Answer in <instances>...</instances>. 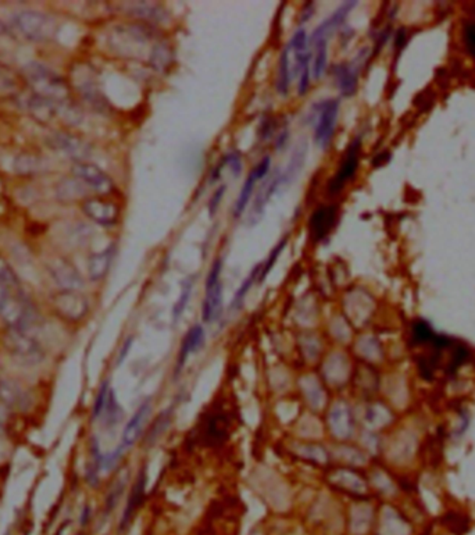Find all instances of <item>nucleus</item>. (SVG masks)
I'll return each instance as SVG.
<instances>
[{"label": "nucleus", "instance_id": "obj_1", "mask_svg": "<svg viewBox=\"0 0 475 535\" xmlns=\"http://www.w3.org/2000/svg\"><path fill=\"white\" fill-rule=\"evenodd\" d=\"M24 81L31 87L33 94L42 96L55 103H64L70 100V87L67 81L43 64L30 63L26 65Z\"/></svg>", "mask_w": 475, "mask_h": 535}, {"label": "nucleus", "instance_id": "obj_2", "mask_svg": "<svg viewBox=\"0 0 475 535\" xmlns=\"http://www.w3.org/2000/svg\"><path fill=\"white\" fill-rule=\"evenodd\" d=\"M0 317L10 330L28 331L36 321V310L21 291H7L0 301Z\"/></svg>", "mask_w": 475, "mask_h": 535}, {"label": "nucleus", "instance_id": "obj_3", "mask_svg": "<svg viewBox=\"0 0 475 535\" xmlns=\"http://www.w3.org/2000/svg\"><path fill=\"white\" fill-rule=\"evenodd\" d=\"M3 344L9 355L26 364H38L45 357V352L40 344L28 331L9 328L7 334L3 338Z\"/></svg>", "mask_w": 475, "mask_h": 535}, {"label": "nucleus", "instance_id": "obj_4", "mask_svg": "<svg viewBox=\"0 0 475 535\" xmlns=\"http://www.w3.org/2000/svg\"><path fill=\"white\" fill-rule=\"evenodd\" d=\"M14 26L30 40L43 42L49 40L56 33V21L39 11H21L14 17Z\"/></svg>", "mask_w": 475, "mask_h": 535}, {"label": "nucleus", "instance_id": "obj_5", "mask_svg": "<svg viewBox=\"0 0 475 535\" xmlns=\"http://www.w3.org/2000/svg\"><path fill=\"white\" fill-rule=\"evenodd\" d=\"M341 103L338 99H328L317 106V121L315 126V142L327 149L334 138L335 126L339 116Z\"/></svg>", "mask_w": 475, "mask_h": 535}, {"label": "nucleus", "instance_id": "obj_6", "mask_svg": "<svg viewBox=\"0 0 475 535\" xmlns=\"http://www.w3.org/2000/svg\"><path fill=\"white\" fill-rule=\"evenodd\" d=\"M222 261L219 259L213 263L212 270L206 280V296L202 305V318L206 323H212L219 318L222 310V286L220 281Z\"/></svg>", "mask_w": 475, "mask_h": 535}, {"label": "nucleus", "instance_id": "obj_7", "mask_svg": "<svg viewBox=\"0 0 475 535\" xmlns=\"http://www.w3.org/2000/svg\"><path fill=\"white\" fill-rule=\"evenodd\" d=\"M360 151H361V138H356L349 145L337 174L329 181V185H328L329 195L332 196L338 195L348 184V181L354 177L359 168V163H360Z\"/></svg>", "mask_w": 475, "mask_h": 535}, {"label": "nucleus", "instance_id": "obj_8", "mask_svg": "<svg viewBox=\"0 0 475 535\" xmlns=\"http://www.w3.org/2000/svg\"><path fill=\"white\" fill-rule=\"evenodd\" d=\"M53 310L64 320L78 321L88 312V301L78 291H60L52 298Z\"/></svg>", "mask_w": 475, "mask_h": 535}, {"label": "nucleus", "instance_id": "obj_9", "mask_svg": "<svg viewBox=\"0 0 475 535\" xmlns=\"http://www.w3.org/2000/svg\"><path fill=\"white\" fill-rule=\"evenodd\" d=\"M50 148L62 152L65 156L77 160V163L84 161L85 158L91 155V146L87 144L84 139L67 134L63 131H56L53 132L49 139H48Z\"/></svg>", "mask_w": 475, "mask_h": 535}, {"label": "nucleus", "instance_id": "obj_10", "mask_svg": "<svg viewBox=\"0 0 475 535\" xmlns=\"http://www.w3.org/2000/svg\"><path fill=\"white\" fill-rule=\"evenodd\" d=\"M72 173L77 178L85 183L89 188L95 189L100 195H109L114 190L113 180L102 168H99L92 163H75Z\"/></svg>", "mask_w": 475, "mask_h": 535}, {"label": "nucleus", "instance_id": "obj_11", "mask_svg": "<svg viewBox=\"0 0 475 535\" xmlns=\"http://www.w3.org/2000/svg\"><path fill=\"white\" fill-rule=\"evenodd\" d=\"M0 402L6 409L27 410L31 406V395L16 379H0Z\"/></svg>", "mask_w": 475, "mask_h": 535}, {"label": "nucleus", "instance_id": "obj_12", "mask_svg": "<svg viewBox=\"0 0 475 535\" xmlns=\"http://www.w3.org/2000/svg\"><path fill=\"white\" fill-rule=\"evenodd\" d=\"M82 210L91 220L103 227L116 225L120 217V209L116 203L99 198L87 199L82 203Z\"/></svg>", "mask_w": 475, "mask_h": 535}, {"label": "nucleus", "instance_id": "obj_13", "mask_svg": "<svg viewBox=\"0 0 475 535\" xmlns=\"http://www.w3.org/2000/svg\"><path fill=\"white\" fill-rule=\"evenodd\" d=\"M337 216L338 209L334 205L321 206L313 212L309 219V232L315 242H321L329 235V232L335 227Z\"/></svg>", "mask_w": 475, "mask_h": 535}, {"label": "nucleus", "instance_id": "obj_14", "mask_svg": "<svg viewBox=\"0 0 475 535\" xmlns=\"http://www.w3.org/2000/svg\"><path fill=\"white\" fill-rule=\"evenodd\" d=\"M49 271L52 279L62 288V291H78L84 285L78 270L72 266V263L62 257L55 259L49 264Z\"/></svg>", "mask_w": 475, "mask_h": 535}, {"label": "nucleus", "instance_id": "obj_15", "mask_svg": "<svg viewBox=\"0 0 475 535\" xmlns=\"http://www.w3.org/2000/svg\"><path fill=\"white\" fill-rule=\"evenodd\" d=\"M200 440L206 445H216L226 438L228 421L222 413L207 414L199 427Z\"/></svg>", "mask_w": 475, "mask_h": 535}, {"label": "nucleus", "instance_id": "obj_16", "mask_svg": "<svg viewBox=\"0 0 475 535\" xmlns=\"http://www.w3.org/2000/svg\"><path fill=\"white\" fill-rule=\"evenodd\" d=\"M356 4H357V1H346V3L341 4L329 18H327L325 21H322L317 27L313 32V35H312V38H310V43L313 45V43L320 42V40H328L329 35L345 23L349 13L351 11L353 7H356Z\"/></svg>", "mask_w": 475, "mask_h": 535}, {"label": "nucleus", "instance_id": "obj_17", "mask_svg": "<svg viewBox=\"0 0 475 535\" xmlns=\"http://www.w3.org/2000/svg\"><path fill=\"white\" fill-rule=\"evenodd\" d=\"M283 187V174L281 173H275L264 185L263 188L260 189L258 195L256 196L254 199L253 207H252V212H251V222L256 224L257 221L261 219L264 210H266V206L268 205L270 199L273 198V195L278 190V189ZM248 220V221H249Z\"/></svg>", "mask_w": 475, "mask_h": 535}, {"label": "nucleus", "instance_id": "obj_18", "mask_svg": "<svg viewBox=\"0 0 475 535\" xmlns=\"http://www.w3.org/2000/svg\"><path fill=\"white\" fill-rule=\"evenodd\" d=\"M149 411H151V401L148 399L139 406V409L135 411V414L131 417V420L128 421V424L124 428L121 445H120V448L123 450L131 448L136 442L138 437L142 433V428H143V424H145V420H146Z\"/></svg>", "mask_w": 475, "mask_h": 535}, {"label": "nucleus", "instance_id": "obj_19", "mask_svg": "<svg viewBox=\"0 0 475 535\" xmlns=\"http://www.w3.org/2000/svg\"><path fill=\"white\" fill-rule=\"evenodd\" d=\"M334 77L341 94L350 97L357 91L359 65L354 63H341L334 67Z\"/></svg>", "mask_w": 475, "mask_h": 535}, {"label": "nucleus", "instance_id": "obj_20", "mask_svg": "<svg viewBox=\"0 0 475 535\" xmlns=\"http://www.w3.org/2000/svg\"><path fill=\"white\" fill-rule=\"evenodd\" d=\"M204 340H206V334H204V330L200 325H195V327L190 328L188 334L185 335L184 341H182V345H181L180 353H178L177 373L182 370V367L185 366L190 355L197 352L200 347L204 345Z\"/></svg>", "mask_w": 475, "mask_h": 535}, {"label": "nucleus", "instance_id": "obj_21", "mask_svg": "<svg viewBox=\"0 0 475 535\" xmlns=\"http://www.w3.org/2000/svg\"><path fill=\"white\" fill-rule=\"evenodd\" d=\"M28 109L32 117L42 124L50 123L56 116H59V103H55L38 94H32L30 97Z\"/></svg>", "mask_w": 475, "mask_h": 535}, {"label": "nucleus", "instance_id": "obj_22", "mask_svg": "<svg viewBox=\"0 0 475 535\" xmlns=\"http://www.w3.org/2000/svg\"><path fill=\"white\" fill-rule=\"evenodd\" d=\"M114 253H116L114 245H110V247L106 248L104 251L95 253V254H92V256L89 257V261H88V273H89V279H91L92 281H100L102 279L106 277V274H107L109 270H110V266H111V261H113Z\"/></svg>", "mask_w": 475, "mask_h": 535}, {"label": "nucleus", "instance_id": "obj_23", "mask_svg": "<svg viewBox=\"0 0 475 535\" xmlns=\"http://www.w3.org/2000/svg\"><path fill=\"white\" fill-rule=\"evenodd\" d=\"M145 487H146V472L143 469L142 472H139V475H138V478H136V481L132 487V491L129 494L127 507H126L123 522H121V529H124L127 526L129 520L132 519V516L135 514L136 509L142 504L143 497H145Z\"/></svg>", "mask_w": 475, "mask_h": 535}, {"label": "nucleus", "instance_id": "obj_24", "mask_svg": "<svg viewBox=\"0 0 475 535\" xmlns=\"http://www.w3.org/2000/svg\"><path fill=\"white\" fill-rule=\"evenodd\" d=\"M295 59H296V71L295 74L299 75V84H297V91L299 94L303 96V94H307V90H309V85H310V60H312V53L307 50V52H302V53H295Z\"/></svg>", "mask_w": 475, "mask_h": 535}, {"label": "nucleus", "instance_id": "obj_25", "mask_svg": "<svg viewBox=\"0 0 475 535\" xmlns=\"http://www.w3.org/2000/svg\"><path fill=\"white\" fill-rule=\"evenodd\" d=\"M305 160H306V144L297 145V148L295 149V152L292 153V158L288 163L285 171L283 173V187L290 184L297 177V174L300 173L305 164Z\"/></svg>", "mask_w": 475, "mask_h": 535}, {"label": "nucleus", "instance_id": "obj_26", "mask_svg": "<svg viewBox=\"0 0 475 535\" xmlns=\"http://www.w3.org/2000/svg\"><path fill=\"white\" fill-rule=\"evenodd\" d=\"M23 88V80L7 65L0 64V94H16Z\"/></svg>", "mask_w": 475, "mask_h": 535}, {"label": "nucleus", "instance_id": "obj_27", "mask_svg": "<svg viewBox=\"0 0 475 535\" xmlns=\"http://www.w3.org/2000/svg\"><path fill=\"white\" fill-rule=\"evenodd\" d=\"M290 84V68H289V46H286L280 56L278 75H277V90L278 94L286 96Z\"/></svg>", "mask_w": 475, "mask_h": 535}, {"label": "nucleus", "instance_id": "obj_28", "mask_svg": "<svg viewBox=\"0 0 475 535\" xmlns=\"http://www.w3.org/2000/svg\"><path fill=\"white\" fill-rule=\"evenodd\" d=\"M256 183H257V177H256V174L252 171L251 175L246 178V181H245V184L242 187V190H241V193H239V196L236 199V203H235V207H234V216L235 217L242 216V213L248 207V205L251 202V198L253 195Z\"/></svg>", "mask_w": 475, "mask_h": 535}, {"label": "nucleus", "instance_id": "obj_29", "mask_svg": "<svg viewBox=\"0 0 475 535\" xmlns=\"http://www.w3.org/2000/svg\"><path fill=\"white\" fill-rule=\"evenodd\" d=\"M435 333L431 325L424 320H417L413 324L412 341L414 345H422L427 342H432L435 338Z\"/></svg>", "mask_w": 475, "mask_h": 535}, {"label": "nucleus", "instance_id": "obj_30", "mask_svg": "<svg viewBox=\"0 0 475 535\" xmlns=\"http://www.w3.org/2000/svg\"><path fill=\"white\" fill-rule=\"evenodd\" d=\"M0 285L9 291H21L17 274L3 256H0Z\"/></svg>", "mask_w": 475, "mask_h": 535}, {"label": "nucleus", "instance_id": "obj_31", "mask_svg": "<svg viewBox=\"0 0 475 535\" xmlns=\"http://www.w3.org/2000/svg\"><path fill=\"white\" fill-rule=\"evenodd\" d=\"M315 46V62H313V74L317 80L322 77L327 68L328 60V40H320L313 43Z\"/></svg>", "mask_w": 475, "mask_h": 535}, {"label": "nucleus", "instance_id": "obj_32", "mask_svg": "<svg viewBox=\"0 0 475 535\" xmlns=\"http://www.w3.org/2000/svg\"><path fill=\"white\" fill-rule=\"evenodd\" d=\"M260 271H261V264H258V266L254 267L253 270H252V273L249 274V277L244 281V283L241 285V288L236 291V293H235V296H234V299H232V303H231V308H232V309L236 310V309H239V308L242 306V303H244V301H245V296H246L248 292L251 291V288H252L254 281L258 280V277H260Z\"/></svg>", "mask_w": 475, "mask_h": 535}, {"label": "nucleus", "instance_id": "obj_33", "mask_svg": "<svg viewBox=\"0 0 475 535\" xmlns=\"http://www.w3.org/2000/svg\"><path fill=\"white\" fill-rule=\"evenodd\" d=\"M123 416V410L120 408V405L117 404V399H116V395L114 392L110 389V394H109V398H107V404L104 406V410L102 413L100 417H103L104 420V424L106 426H114L120 421Z\"/></svg>", "mask_w": 475, "mask_h": 535}, {"label": "nucleus", "instance_id": "obj_34", "mask_svg": "<svg viewBox=\"0 0 475 535\" xmlns=\"http://www.w3.org/2000/svg\"><path fill=\"white\" fill-rule=\"evenodd\" d=\"M81 184L75 180H64L58 185V196L63 202H71L78 199L84 192Z\"/></svg>", "mask_w": 475, "mask_h": 535}, {"label": "nucleus", "instance_id": "obj_35", "mask_svg": "<svg viewBox=\"0 0 475 535\" xmlns=\"http://www.w3.org/2000/svg\"><path fill=\"white\" fill-rule=\"evenodd\" d=\"M193 283H195V277H190L187 279L184 283H182V288H181V295L174 306V310H173V315H174V320L177 321L181 315L184 313L188 302H190V293H192V289H193Z\"/></svg>", "mask_w": 475, "mask_h": 535}, {"label": "nucleus", "instance_id": "obj_36", "mask_svg": "<svg viewBox=\"0 0 475 535\" xmlns=\"http://www.w3.org/2000/svg\"><path fill=\"white\" fill-rule=\"evenodd\" d=\"M14 168L18 174L28 175V174L36 173L40 168V164L38 158L32 155H20L14 161Z\"/></svg>", "mask_w": 475, "mask_h": 535}, {"label": "nucleus", "instance_id": "obj_37", "mask_svg": "<svg viewBox=\"0 0 475 535\" xmlns=\"http://www.w3.org/2000/svg\"><path fill=\"white\" fill-rule=\"evenodd\" d=\"M286 242H288V238L285 237L283 241L278 242V245L273 249V252L270 253V256H268V259L266 260V263L261 264V271H260V277H258V281H260V283H263V281L267 279L268 273L273 270L275 261L278 260V256H280L281 252L285 249Z\"/></svg>", "mask_w": 475, "mask_h": 535}, {"label": "nucleus", "instance_id": "obj_38", "mask_svg": "<svg viewBox=\"0 0 475 535\" xmlns=\"http://www.w3.org/2000/svg\"><path fill=\"white\" fill-rule=\"evenodd\" d=\"M469 356H470V352H469L467 347H463V345H457L456 349H454V352H453V356H452L450 362H449L447 373L449 374H454L462 367V364L469 359Z\"/></svg>", "mask_w": 475, "mask_h": 535}, {"label": "nucleus", "instance_id": "obj_39", "mask_svg": "<svg viewBox=\"0 0 475 535\" xmlns=\"http://www.w3.org/2000/svg\"><path fill=\"white\" fill-rule=\"evenodd\" d=\"M171 414H173V410L170 409L164 410L156 420V423L153 424L149 436H148V441L153 442L155 440H158V436L167 428V426L170 424V420H171Z\"/></svg>", "mask_w": 475, "mask_h": 535}, {"label": "nucleus", "instance_id": "obj_40", "mask_svg": "<svg viewBox=\"0 0 475 535\" xmlns=\"http://www.w3.org/2000/svg\"><path fill=\"white\" fill-rule=\"evenodd\" d=\"M109 394H110V387H109V381H104L97 392V396L95 399V405H94V418H99L104 410V406L107 404V398H109Z\"/></svg>", "mask_w": 475, "mask_h": 535}, {"label": "nucleus", "instance_id": "obj_41", "mask_svg": "<svg viewBox=\"0 0 475 535\" xmlns=\"http://www.w3.org/2000/svg\"><path fill=\"white\" fill-rule=\"evenodd\" d=\"M309 42L310 39L307 38V33L305 30H297L295 32L292 40H290V45L289 48L293 49V53H302V52H307L309 50Z\"/></svg>", "mask_w": 475, "mask_h": 535}, {"label": "nucleus", "instance_id": "obj_42", "mask_svg": "<svg viewBox=\"0 0 475 535\" xmlns=\"http://www.w3.org/2000/svg\"><path fill=\"white\" fill-rule=\"evenodd\" d=\"M222 167L226 166L229 168V171L232 173L234 177H239L241 173H242V167H244L242 158H241L239 153H228V155H225L224 158H222Z\"/></svg>", "mask_w": 475, "mask_h": 535}, {"label": "nucleus", "instance_id": "obj_43", "mask_svg": "<svg viewBox=\"0 0 475 535\" xmlns=\"http://www.w3.org/2000/svg\"><path fill=\"white\" fill-rule=\"evenodd\" d=\"M466 48L471 56H475V21H467L463 28Z\"/></svg>", "mask_w": 475, "mask_h": 535}, {"label": "nucleus", "instance_id": "obj_44", "mask_svg": "<svg viewBox=\"0 0 475 535\" xmlns=\"http://www.w3.org/2000/svg\"><path fill=\"white\" fill-rule=\"evenodd\" d=\"M225 185H222L220 188L216 189V192L213 193L210 202H209V213H210V217H214L217 210H219V206L222 203V198H224V193H225Z\"/></svg>", "mask_w": 475, "mask_h": 535}, {"label": "nucleus", "instance_id": "obj_45", "mask_svg": "<svg viewBox=\"0 0 475 535\" xmlns=\"http://www.w3.org/2000/svg\"><path fill=\"white\" fill-rule=\"evenodd\" d=\"M270 168H271V158H268V156H266L260 163H257V166L253 168V173L256 174V177H257V181L264 180L268 175Z\"/></svg>", "mask_w": 475, "mask_h": 535}, {"label": "nucleus", "instance_id": "obj_46", "mask_svg": "<svg viewBox=\"0 0 475 535\" xmlns=\"http://www.w3.org/2000/svg\"><path fill=\"white\" fill-rule=\"evenodd\" d=\"M408 43V31L405 28H400L396 32V38H395V50L396 52H400L405 49Z\"/></svg>", "mask_w": 475, "mask_h": 535}, {"label": "nucleus", "instance_id": "obj_47", "mask_svg": "<svg viewBox=\"0 0 475 535\" xmlns=\"http://www.w3.org/2000/svg\"><path fill=\"white\" fill-rule=\"evenodd\" d=\"M131 347H132V338L127 340V341H126V344L123 345V349L120 350V356H119V364H121V363H123V360H124V359L127 357L128 352H129Z\"/></svg>", "mask_w": 475, "mask_h": 535}, {"label": "nucleus", "instance_id": "obj_48", "mask_svg": "<svg viewBox=\"0 0 475 535\" xmlns=\"http://www.w3.org/2000/svg\"><path fill=\"white\" fill-rule=\"evenodd\" d=\"M389 158H391V155H389L388 152H383V153H381L378 156H376L374 161H373V164H374L376 167H381V166H383L386 161H389Z\"/></svg>", "mask_w": 475, "mask_h": 535}, {"label": "nucleus", "instance_id": "obj_49", "mask_svg": "<svg viewBox=\"0 0 475 535\" xmlns=\"http://www.w3.org/2000/svg\"><path fill=\"white\" fill-rule=\"evenodd\" d=\"M7 455V449H6V443L0 438V460H3Z\"/></svg>", "mask_w": 475, "mask_h": 535}, {"label": "nucleus", "instance_id": "obj_50", "mask_svg": "<svg viewBox=\"0 0 475 535\" xmlns=\"http://www.w3.org/2000/svg\"><path fill=\"white\" fill-rule=\"evenodd\" d=\"M7 291H9V289H6V288H3V286L0 285V301H1V298L4 296V293H6Z\"/></svg>", "mask_w": 475, "mask_h": 535}]
</instances>
